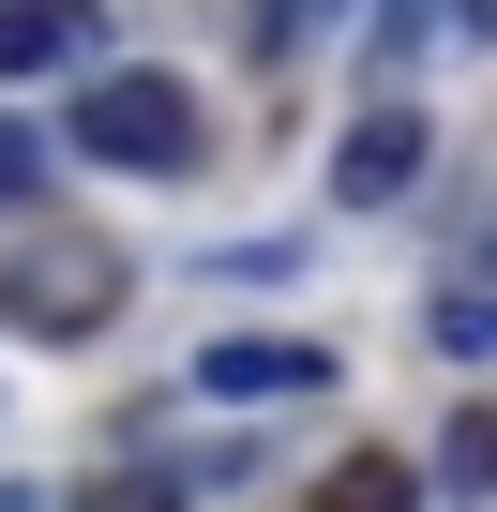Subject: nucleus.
I'll return each instance as SVG.
<instances>
[{"instance_id":"20e7f679","label":"nucleus","mask_w":497,"mask_h":512,"mask_svg":"<svg viewBox=\"0 0 497 512\" xmlns=\"http://www.w3.org/2000/svg\"><path fill=\"white\" fill-rule=\"evenodd\" d=\"M91 46H106L91 0H0V91H16V76H76Z\"/></svg>"},{"instance_id":"7ed1b4c3","label":"nucleus","mask_w":497,"mask_h":512,"mask_svg":"<svg viewBox=\"0 0 497 512\" xmlns=\"http://www.w3.org/2000/svg\"><path fill=\"white\" fill-rule=\"evenodd\" d=\"M422 166H437V121H422V106H362L347 151H332V196H347V211H392Z\"/></svg>"},{"instance_id":"1a4fd4ad","label":"nucleus","mask_w":497,"mask_h":512,"mask_svg":"<svg viewBox=\"0 0 497 512\" xmlns=\"http://www.w3.org/2000/svg\"><path fill=\"white\" fill-rule=\"evenodd\" d=\"M452 482H467V497H497V407H467V422H452Z\"/></svg>"},{"instance_id":"ddd939ff","label":"nucleus","mask_w":497,"mask_h":512,"mask_svg":"<svg viewBox=\"0 0 497 512\" xmlns=\"http://www.w3.org/2000/svg\"><path fill=\"white\" fill-rule=\"evenodd\" d=\"M0 512H46V497H31V482H0Z\"/></svg>"},{"instance_id":"f03ea898","label":"nucleus","mask_w":497,"mask_h":512,"mask_svg":"<svg viewBox=\"0 0 497 512\" xmlns=\"http://www.w3.org/2000/svg\"><path fill=\"white\" fill-rule=\"evenodd\" d=\"M121 302V256L106 241H31V256H0V317L16 332H106Z\"/></svg>"},{"instance_id":"9d476101","label":"nucleus","mask_w":497,"mask_h":512,"mask_svg":"<svg viewBox=\"0 0 497 512\" xmlns=\"http://www.w3.org/2000/svg\"><path fill=\"white\" fill-rule=\"evenodd\" d=\"M332 16H347V0H257V46H317Z\"/></svg>"},{"instance_id":"39448f33","label":"nucleus","mask_w":497,"mask_h":512,"mask_svg":"<svg viewBox=\"0 0 497 512\" xmlns=\"http://www.w3.org/2000/svg\"><path fill=\"white\" fill-rule=\"evenodd\" d=\"M332 377V347H287V332H226L211 347V392L226 407H257V392H317Z\"/></svg>"},{"instance_id":"6e6552de","label":"nucleus","mask_w":497,"mask_h":512,"mask_svg":"<svg viewBox=\"0 0 497 512\" xmlns=\"http://www.w3.org/2000/svg\"><path fill=\"white\" fill-rule=\"evenodd\" d=\"M437 347H452V362H497V287H452V302H437Z\"/></svg>"},{"instance_id":"0eeeda50","label":"nucleus","mask_w":497,"mask_h":512,"mask_svg":"<svg viewBox=\"0 0 497 512\" xmlns=\"http://www.w3.org/2000/svg\"><path fill=\"white\" fill-rule=\"evenodd\" d=\"M317 512H407V467L392 452H347V482H317Z\"/></svg>"},{"instance_id":"f8f14e48","label":"nucleus","mask_w":497,"mask_h":512,"mask_svg":"<svg viewBox=\"0 0 497 512\" xmlns=\"http://www.w3.org/2000/svg\"><path fill=\"white\" fill-rule=\"evenodd\" d=\"M91 512H181V497H166V482H151V467H136V482H106V497H91Z\"/></svg>"},{"instance_id":"423d86ee","label":"nucleus","mask_w":497,"mask_h":512,"mask_svg":"<svg viewBox=\"0 0 497 512\" xmlns=\"http://www.w3.org/2000/svg\"><path fill=\"white\" fill-rule=\"evenodd\" d=\"M467 31H497V0H392V16H377V46H392V61H422V46H467Z\"/></svg>"},{"instance_id":"9b49d317","label":"nucleus","mask_w":497,"mask_h":512,"mask_svg":"<svg viewBox=\"0 0 497 512\" xmlns=\"http://www.w3.org/2000/svg\"><path fill=\"white\" fill-rule=\"evenodd\" d=\"M0 196H46V136L31 121H0Z\"/></svg>"},{"instance_id":"f257e3e1","label":"nucleus","mask_w":497,"mask_h":512,"mask_svg":"<svg viewBox=\"0 0 497 512\" xmlns=\"http://www.w3.org/2000/svg\"><path fill=\"white\" fill-rule=\"evenodd\" d=\"M76 151L91 166H136V181L151 166H196V91L181 76H91L76 91Z\"/></svg>"}]
</instances>
